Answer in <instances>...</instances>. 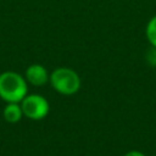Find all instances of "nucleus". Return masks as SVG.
<instances>
[{
    "label": "nucleus",
    "instance_id": "f257e3e1",
    "mask_svg": "<svg viewBox=\"0 0 156 156\" xmlns=\"http://www.w3.org/2000/svg\"><path fill=\"white\" fill-rule=\"evenodd\" d=\"M28 94V83L15 71L0 73V99L7 102H21Z\"/></svg>",
    "mask_w": 156,
    "mask_h": 156
},
{
    "label": "nucleus",
    "instance_id": "f03ea898",
    "mask_svg": "<svg viewBox=\"0 0 156 156\" xmlns=\"http://www.w3.org/2000/svg\"><path fill=\"white\" fill-rule=\"evenodd\" d=\"M49 83L52 89L65 96L74 95L79 91L82 80L79 74L69 67H58L50 73Z\"/></svg>",
    "mask_w": 156,
    "mask_h": 156
},
{
    "label": "nucleus",
    "instance_id": "7ed1b4c3",
    "mask_svg": "<svg viewBox=\"0 0 156 156\" xmlns=\"http://www.w3.org/2000/svg\"><path fill=\"white\" fill-rule=\"evenodd\" d=\"M23 116L32 121L44 119L50 112V104L43 95L27 94L20 102Z\"/></svg>",
    "mask_w": 156,
    "mask_h": 156
},
{
    "label": "nucleus",
    "instance_id": "20e7f679",
    "mask_svg": "<svg viewBox=\"0 0 156 156\" xmlns=\"http://www.w3.org/2000/svg\"><path fill=\"white\" fill-rule=\"evenodd\" d=\"M24 78L28 84L33 87H44L49 83L50 73L40 63H32L26 68Z\"/></svg>",
    "mask_w": 156,
    "mask_h": 156
},
{
    "label": "nucleus",
    "instance_id": "39448f33",
    "mask_svg": "<svg viewBox=\"0 0 156 156\" xmlns=\"http://www.w3.org/2000/svg\"><path fill=\"white\" fill-rule=\"evenodd\" d=\"M2 116H4V119L11 124L18 123L22 119V117H24L20 102H7L4 107Z\"/></svg>",
    "mask_w": 156,
    "mask_h": 156
},
{
    "label": "nucleus",
    "instance_id": "423d86ee",
    "mask_svg": "<svg viewBox=\"0 0 156 156\" xmlns=\"http://www.w3.org/2000/svg\"><path fill=\"white\" fill-rule=\"evenodd\" d=\"M145 37L149 44L156 49V15L152 16L145 27Z\"/></svg>",
    "mask_w": 156,
    "mask_h": 156
},
{
    "label": "nucleus",
    "instance_id": "0eeeda50",
    "mask_svg": "<svg viewBox=\"0 0 156 156\" xmlns=\"http://www.w3.org/2000/svg\"><path fill=\"white\" fill-rule=\"evenodd\" d=\"M145 60L146 62L151 66V67H156V49L151 46V49H149L146 51V55H145Z\"/></svg>",
    "mask_w": 156,
    "mask_h": 156
},
{
    "label": "nucleus",
    "instance_id": "6e6552de",
    "mask_svg": "<svg viewBox=\"0 0 156 156\" xmlns=\"http://www.w3.org/2000/svg\"><path fill=\"white\" fill-rule=\"evenodd\" d=\"M123 156H146V155L143 154V152L139 151V150H129V151H127Z\"/></svg>",
    "mask_w": 156,
    "mask_h": 156
}]
</instances>
